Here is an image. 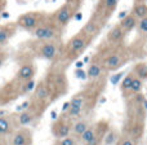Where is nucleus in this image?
<instances>
[{"label":"nucleus","mask_w":147,"mask_h":145,"mask_svg":"<svg viewBox=\"0 0 147 145\" xmlns=\"http://www.w3.org/2000/svg\"><path fill=\"white\" fill-rule=\"evenodd\" d=\"M106 75L101 76L98 79H93L89 80L88 86H85L83 89L75 93L70 100V105L71 106H80L83 108L84 113L89 114L92 110L96 108L98 99L102 96L105 88H106Z\"/></svg>","instance_id":"1"},{"label":"nucleus","mask_w":147,"mask_h":145,"mask_svg":"<svg viewBox=\"0 0 147 145\" xmlns=\"http://www.w3.org/2000/svg\"><path fill=\"white\" fill-rule=\"evenodd\" d=\"M93 57H96L101 62L106 73L120 69L132 59L129 49L123 44H120V46H107V44L102 46L99 51L97 52V54Z\"/></svg>","instance_id":"2"},{"label":"nucleus","mask_w":147,"mask_h":145,"mask_svg":"<svg viewBox=\"0 0 147 145\" xmlns=\"http://www.w3.org/2000/svg\"><path fill=\"white\" fill-rule=\"evenodd\" d=\"M92 42H93V38L88 36L85 33H83V31L80 30L78 34H75L66 43V46L63 47L62 53H61L62 57H63L65 60H67V61H74V60L78 59V57L90 46Z\"/></svg>","instance_id":"3"},{"label":"nucleus","mask_w":147,"mask_h":145,"mask_svg":"<svg viewBox=\"0 0 147 145\" xmlns=\"http://www.w3.org/2000/svg\"><path fill=\"white\" fill-rule=\"evenodd\" d=\"M44 80H45L47 86H48L49 91H51L53 101L59 99L61 96H63L69 91V80H67V76L63 70L51 71Z\"/></svg>","instance_id":"4"},{"label":"nucleus","mask_w":147,"mask_h":145,"mask_svg":"<svg viewBox=\"0 0 147 145\" xmlns=\"http://www.w3.org/2000/svg\"><path fill=\"white\" fill-rule=\"evenodd\" d=\"M61 33H62V29L59 26H57L51 20V17L47 18L43 23H40L32 31L36 40H59Z\"/></svg>","instance_id":"5"},{"label":"nucleus","mask_w":147,"mask_h":145,"mask_svg":"<svg viewBox=\"0 0 147 145\" xmlns=\"http://www.w3.org/2000/svg\"><path fill=\"white\" fill-rule=\"evenodd\" d=\"M35 52L41 59L54 61L62 53V48L58 40H38L35 44Z\"/></svg>","instance_id":"6"},{"label":"nucleus","mask_w":147,"mask_h":145,"mask_svg":"<svg viewBox=\"0 0 147 145\" xmlns=\"http://www.w3.org/2000/svg\"><path fill=\"white\" fill-rule=\"evenodd\" d=\"M76 10H78V7H76L75 4H72L71 1L65 3L62 7H59L58 9L52 14L51 20L53 21L57 26H59L61 29H65L69 25L70 21L72 20Z\"/></svg>","instance_id":"7"},{"label":"nucleus","mask_w":147,"mask_h":145,"mask_svg":"<svg viewBox=\"0 0 147 145\" xmlns=\"http://www.w3.org/2000/svg\"><path fill=\"white\" fill-rule=\"evenodd\" d=\"M47 18H48L47 14L43 12H27L18 17L17 25L20 26L21 29H23V30L34 31L40 23H43Z\"/></svg>","instance_id":"8"},{"label":"nucleus","mask_w":147,"mask_h":145,"mask_svg":"<svg viewBox=\"0 0 147 145\" xmlns=\"http://www.w3.org/2000/svg\"><path fill=\"white\" fill-rule=\"evenodd\" d=\"M117 3H119V0H99V4L97 7L93 18H96L102 25H105V22L111 17L114 10L116 9Z\"/></svg>","instance_id":"9"},{"label":"nucleus","mask_w":147,"mask_h":145,"mask_svg":"<svg viewBox=\"0 0 147 145\" xmlns=\"http://www.w3.org/2000/svg\"><path fill=\"white\" fill-rule=\"evenodd\" d=\"M74 120L66 114H62L56 122L52 125V133L56 139H62L71 135V127Z\"/></svg>","instance_id":"10"},{"label":"nucleus","mask_w":147,"mask_h":145,"mask_svg":"<svg viewBox=\"0 0 147 145\" xmlns=\"http://www.w3.org/2000/svg\"><path fill=\"white\" fill-rule=\"evenodd\" d=\"M110 128V122L107 119H99L96 122V135L88 145H103V139L107 130Z\"/></svg>","instance_id":"11"},{"label":"nucleus","mask_w":147,"mask_h":145,"mask_svg":"<svg viewBox=\"0 0 147 145\" xmlns=\"http://www.w3.org/2000/svg\"><path fill=\"white\" fill-rule=\"evenodd\" d=\"M125 31L121 29L120 25H116L109 31L106 38V43L107 46H120V44L124 43L125 39Z\"/></svg>","instance_id":"12"},{"label":"nucleus","mask_w":147,"mask_h":145,"mask_svg":"<svg viewBox=\"0 0 147 145\" xmlns=\"http://www.w3.org/2000/svg\"><path fill=\"white\" fill-rule=\"evenodd\" d=\"M36 74V67L32 62H26L22 66L20 67V70L17 71V75H16V79L21 83H25V82H28L31 79H34Z\"/></svg>","instance_id":"13"},{"label":"nucleus","mask_w":147,"mask_h":145,"mask_svg":"<svg viewBox=\"0 0 147 145\" xmlns=\"http://www.w3.org/2000/svg\"><path fill=\"white\" fill-rule=\"evenodd\" d=\"M105 74H107V73L105 71L102 64L96 59V57H93L92 61H90V64H89V66H88V71H86L88 79L89 80L98 79V78H101V76H105Z\"/></svg>","instance_id":"14"},{"label":"nucleus","mask_w":147,"mask_h":145,"mask_svg":"<svg viewBox=\"0 0 147 145\" xmlns=\"http://www.w3.org/2000/svg\"><path fill=\"white\" fill-rule=\"evenodd\" d=\"M32 132L28 128H21L13 135L12 145H31Z\"/></svg>","instance_id":"15"},{"label":"nucleus","mask_w":147,"mask_h":145,"mask_svg":"<svg viewBox=\"0 0 147 145\" xmlns=\"http://www.w3.org/2000/svg\"><path fill=\"white\" fill-rule=\"evenodd\" d=\"M102 27H103V25H102L99 21H97L96 18L92 17L90 20L88 21V22L85 23V25L81 27V31L83 33H85L88 36H90V38H96V36L99 35V33H101Z\"/></svg>","instance_id":"16"},{"label":"nucleus","mask_w":147,"mask_h":145,"mask_svg":"<svg viewBox=\"0 0 147 145\" xmlns=\"http://www.w3.org/2000/svg\"><path fill=\"white\" fill-rule=\"evenodd\" d=\"M90 123L92 122L86 117H80V118H78V119H75L72 123V127H71V135L75 136L76 139H79V136L89 127Z\"/></svg>","instance_id":"17"},{"label":"nucleus","mask_w":147,"mask_h":145,"mask_svg":"<svg viewBox=\"0 0 147 145\" xmlns=\"http://www.w3.org/2000/svg\"><path fill=\"white\" fill-rule=\"evenodd\" d=\"M137 22H138L137 17H136L134 14H132V13H128L124 18H121L119 25L121 26V29L125 31V34H129L130 31H133L137 27Z\"/></svg>","instance_id":"18"},{"label":"nucleus","mask_w":147,"mask_h":145,"mask_svg":"<svg viewBox=\"0 0 147 145\" xmlns=\"http://www.w3.org/2000/svg\"><path fill=\"white\" fill-rule=\"evenodd\" d=\"M16 27L13 25H3L0 26V46H4L14 34Z\"/></svg>","instance_id":"19"},{"label":"nucleus","mask_w":147,"mask_h":145,"mask_svg":"<svg viewBox=\"0 0 147 145\" xmlns=\"http://www.w3.org/2000/svg\"><path fill=\"white\" fill-rule=\"evenodd\" d=\"M120 135H121V132H120L117 128H114V127H110L109 130H107L106 135H105V139H103V145H115L117 140H119Z\"/></svg>","instance_id":"20"},{"label":"nucleus","mask_w":147,"mask_h":145,"mask_svg":"<svg viewBox=\"0 0 147 145\" xmlns=\"http://www.w3.org/2000/svg\"><path fill=\"white\" fill-rule=\"evenodd\" d=\"M132 73L134 74L137 78H140L141 80L146 82L147 80V62H137V64L133 66Z\"/></svg>","instance_id":"21"},{"label":"nucleus","mask_w":147,"mask_h":145,"mask_svg":"<svg viewBox=\"0 0 147 145\" xmlns=\"http://www.w3.org/2000/svg\"><path fill=\"white\" fill-rule=\"evenodd\" d=\"M133 79H134V74L132 73V70H130L129 73H128V75L124 76V79H123V82L120 83V92L123 93V96H127L128 92H129V88L130 86H132V82Z\"/></svg>","instance_id":"22"},{"label":"nucleus","mask_w":147,"mask_h":145,"mask_svg":"<svg viewBox=\"0 0 147 145\" xmlns=\"http://www.w3.org/2000/svg\"><path fill=\"white\" fill-rule=\"evenodd\" d=\"M132 14H134L137 20L147 16V4L145 1H136V4L133 5Z\"/></svg>","instance_id":"23"},{"label":"nucleus","mask_w":147,"mask_h":145,"mask_svg":"<svg viewBox=\"0 0 147 145\" xmlns=\"http://www.w3.org/2000/svg\"><path fill=\"white\" fill-rule=\"evenodd\" d=\"M13 128V123H12V118L8 117H0V136L8 135L12 132Z\"/></svg>","instance_id":"24"},{"label":"nucleus","mask_w":147,"mask_h":145,"mask_svg":"<svg viewBox=\"0 0 147 145\" xmlns=\"http://www.w3.org/2000/svg\"><path fill=\"white\" fill-rule=\"evenodd\" d=\"M142 89H143V80H141L140 78H137V76L134 75V79H133V82H132V86H130L129 92H128V95L125 96V99L129 97V96H132V95L141 93Z\"/></svg>","instance_id":"25"},{"label":"nucleus","mask_w":147,"mask_h":145,"mask_svg":"<svg viewBox=\"0 0 147 145\" xmlns=\"http://www.w3.org/2000/svg\"><path fill=\"white\" fill-rule=\"evenodd\" d=\"M54 145H80L79 144V140L72 135H69L66 138L62 139H57V141L54 143Z\"/></svg>","instance_id":"26"},{"label":"nucleus","mask_w":147,"mask_h":145,"mask_svg":"<svg viewBox=\"0 0 147 145\" xmlns=\"http://www.w3.org/2000/svg\"><path fill=\"white\" fill-rule=\"evenodd\" d=\"M137 31L140 35L142 36H147V16H145V17L140 18L137 22Z\"/></svg>","instance_id":"27"},{"label":"nucleus","mask_w":147,"mask_h":145,"mask_svg":"<svg viewBox=\"0 0 147 145\" xmlns=\"http://www.w3.org/2000/svg\"><path fill=\"white\" fill-rule=\"evenodd\" d=\"M115 145H138V143H136L134 140H132V139L128 138V136L120 135L119 140L115 143Z\"/></svg>","instance_id":"28"},{"label":"nucleus","mask_w":147,"mask_h":145,"mask_svg":"<svg viewBox=\"0 0 147 145\" xmlns=\"http://www.w3.org/2000/svg\"><path fill=\"white\" fill-rule=\"evenodd\" d=\"M4 61H5V56H4V53H0V66H1V65L4 64Z\"/></svg>","instance_id":"29"},{"label":"nucleus","mask_w":147,"mask_h":145,"mask_svg":"<svg viewBox=\"0 0 147 145\" xmlns=\"http://www.w3.org/2000/svg\"><path fill=\"white\" fill-rule=\"evenodd\" d=\"M146 47H147V36H146Z\"/></svg>","instance_id":"30"},{"label":"nucleus","mask_w":147,"mask_h":145,"mask_svg":"<svg viewBox=\"0 0 147 145\" xmlns=\"http://www.w3.org/2000/svg\"><path fill=\"white\" fill-rule=\"evenodd\" d=\"M0 145H1V144H0Z\"/></svg>","instance_id":"31"}]
</instances>
